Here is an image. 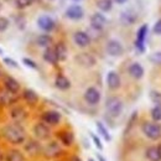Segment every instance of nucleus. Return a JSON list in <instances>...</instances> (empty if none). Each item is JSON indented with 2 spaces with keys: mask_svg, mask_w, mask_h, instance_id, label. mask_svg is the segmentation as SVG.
<instances>
[{
  "mask_svg": "<svg viewBox=\"0 0 161 161\" xmlns=\"http://www.w3.org/2000/svg\"><path fill=\"white\" fill-rule=\"evenodd\" d=\"M25 151H26L30 156H36V155H39L41 151H42V147H41L39 141L29 140L25 144Z\"/></svg>",
  "mask_w": 161,
  "mask_h": 161,
  "instance_id": "19",
  "label": "nucleus"
},
{
  "mask_svg": "<svg viewBox=\"0 0 161 161\" xmlns=\"http://www.w3.org/2000/svg\"><path fill=\"white\" fill-rule=\"evenodd\" d=\"M107 84H108V88L112 89V91L118 89L121 84L120 76H119L115 71L108 72V75H107Z\"/></svg>",
  "mask_w": 161,
  "mask_h": 161,
  "instance_id": "14",
  "label": "nucleus"
},
{
  "mask_svg": "<svg viewBox=\"0 0 161 161\" xmlns=\"http://www.w3.org/2000/svg\"><path fill=\"white\" fill-rule=\"evenodd\" d=\"M0 55H3V50L1 48H0Z\"/></svg>",
  "mask_w": 161,
  "mask_h": 161,
  "instance_id": "46",
  "label": "nucleus"
},
{
  "mask_svg": "<svg viewBox=\"0 0 161 161\" xmlns=\"http://www.w3.org/2000/svg\"><path fill=\"white\" fill-rule=\"evenodd\" d=\"M128 72H129V75H130L133 78L140 80V78H142V76H144V67L141 66L140 63L134 62V63H131V64L129 66Z\"/></svg>",
  "mask_w": 161,
  "mask_h": 161,
  "instance_id": "20",
  "label": "nucleus"
},
{
  "mask_svg": "<svg viewBox=\"0 0 161 161\" xmlns=\"http://www.w3.org/2000/svg\"><path fill=\"white\" fill-rule=\"evenodd\" d=\"M147 32H149V27L146 24L141 25L140 29L138 30L136 32V39H135V47L139 52H144L145 51V40H146V36H147Z\"/></svg>",
  "mask_w": 161,
  "mask_h": 161,
  "instance_id": "5",
  "label": "nucleus"
},
{
  "mask_svg": "<svg viewBox=\"0 0 161 161\" xmlns=\"http://www.w3.org/2000/svg\"><path fill=\"white\" fill-rule=\"evenodd\" d=\"M150 99L155 104V107H160L161 108V93L158 91H151L150 92Z\"/></svg>",
  "mask_w": 161,
  "mask_h": 161,
  "instance_id": "32",
  "label": "nucleus"
},
{
  "mask_svg": "<svg viewBox=\"0 0 161 161\" xmlns=\"http://www.w3.org/2000/svg\"><path fill=\"white\" fill-rule=\"evenodd\" d=\"M18 101V94H14V93H10L6 91V93H1L0 94V103L3 105H11L14 104L15 102Z\"/></svg>",
  "mask_w": 161,
  "mask_h": 161,
  "instance_id": "21",
  "label": "nucleus"
},
{
  "mask_svg": "<svg viewBox=\"0 0 161 161\" xmlns=\"http://www.w3.org/2000/svg\"><path fill=\"white\" fill-rule=\"evenodd\" d=\"M55 86L61 91H67L71 87V80L63 75H58L55 80Z\"/></svg>",
  "mask_w": 161,
  "mask_h": 161,
  "instance_id": "22",
  "label": "nucleus"
},
{
  "mask_svg": "<svg viewBox=\"0 0 161 161\" xmlns=\"http://www.w3.org/2000/svg\"><path fill=\"white\" fill-rule=\"evenodd\" d=\"M0 10H1V3H0Z\"/></svg>",
  "mask_w": 161,
  "mask_h": 161,
  "instance_id": "49",
  "label": "nucleus"
},
{
  "mask_svg": "<svg viewBox=\"0 0 161 161\" xmlns=\"http://www.w3.org/2000/svg\"><path fill=\"white\" fill-rule=\"evenodd\" d=\"M84 101L91 105H96L101 102V92L94 88V87H89L86 92H84Z\"/></svg>",
  "mask_w": 161,
  "mask_h": 161,
  "instance_id": "10",
  "label": "nucleus"
},
{
  "mask_svg": "<svg viewBox=\"0 0 161 161\" xmlns=\"http://www.w3.org/2000/svg\"><path fill=\"white\" fill-rule=\"evenodd\" d=\"M97 6L103 13H108L113 8V0H98L97 1Z\"/></svg>",
  "mask_w": 161,
  "mask_h": 161,
  "instance_id": "30",
  "label": "nucleus"
},
{
  "mask_svg": "<svg viewBox=\"0 0 161 161\" xmlns=\"http://www.w3.org/2000/svg\"><path fill=\"white\" fill-rule=\"evenodd\" d=\"M83 16H84V10L78 4H73L68 6L66 10V18H68L69 20H80Z\"/></svg>",
  "mask_w": 161,
  "mask_h": 161,
  "instance_id": "7",
  "label": "nucleus"
},
{
  "mask_svg": "<svg viewBox=\"0 0 161 161\" xmlns=\"http://www.w3.org/2000/svg\"><path fill=\"white\" fill-rule=\"evenodd\" d=\"M4 86H5V89L10 93H14V94H18L19 91H20V83L15 80L14 77H5L4 80Z\"/></svg>",
  "mask_w": 161,
  "mask_h": 161,
  "instance_id": "17",
  "label": "nucleus"
},
{
  "mask_svg": "<svg viewBox=\"0 0 161 161\" xmlns=\"http://www.w3.org/2000/svg\"><path fill=\"white\" fill-rule=\"evenodd\" d=\"M88 161H94V160H93V159H89V160H88Z\"/></svg>",
  "mask_w": 161,
  "mask_h": 161,
  "instance_id": "48",
  "label": "nucleus"
},
{
  "mask_svg": "<svg viewBox=\"0 0 161 161\" xmlns=\"http://www.w3.org/2000/svg\"><path fill=\"white\" fill-rule=\"evenodd\" d=\"M105 110L109 117L118 118L123 112V102L118 97H109L105 102Z\"/></svg>",
  "mask_w": 161,
  "mask_h": 161,
  "instance_id": "2",
  "label": "nucleus"
},
{
  "mask_svg": "<svg viewBox=\"0 0 161 161\" xmlns=\"http://www.w3.org/2000/svg\"><path fill=\"white\" fill-rule=\"evenodd\" d=\"M72 1H82V0H72Z\"/></svg>",
  "mask_w": 161,
  "mask_h": 161,
  "instance_id": "47",
  "label": "nucleus"
},
{
  "mask_svg": "<svg viewBox=\"0 0 161 161\" xmlns=\"http://www.w3.org/2000/svg\"><path fill=\"white\" fill-rule=\"evenodd\" d=\"M97 129H98V131H99V134H101L102 136L107 141H110V134H109V131L107 130V128L104 126V124L102 123V121H97Z\"/></svg>",
  "mask_w": 161,
  "mask_h": 161,
  "instance_id": "31",
  "label": "nucleus"
},
{
  "mask_svg": "<svg viewBox=\"0 0 161 161\" xmlns=\"http://www.w3.org/2000/svg\"><path fill=\"white\" fill-rule=\"evenodd\" d=\"M53 48H55V52H56V56H57L58 61H64L67 58V47L63 42L56 43V46Z\"/></svg>",
  "mask_w": 161,
  "mask_h": 161,
  "instance_id": "27",
  "label": "nucleus"
},
{
  "mask_svg": "<svg viewBox=\"0 0 161 161\" xmlns=\"http://www.w3.org/2000/svg\"><path fill=\"white\" fill-rule=\"evenodd\" d=\"M107 53L113 57H119L124 52V47L118 40H109L107 42Z\"/></svg>",
  "mask_w": 161,
  "mask_h": 161,
  "instance_id": "6",
  "label": "nucleus"
},
{
  "mask_svg": "<svg viewBox=\"0 0 161 161\" xmlns=\"http://www.w3.org/2000/svg\"><path fill=\"white\" fill-rule=\"evenodd\" d=\"M73 40L76 42V45L78 47H82V48L89 46V43H91L89 35L87 32H84V31H76L75 35H73Z\"/></svg>",
  "mask_w": 161,
  "mask_h": 161,
  "instance_id": "15",
  "label": "nucleus"
},
{
  "mask_svg": "<svg viewBox=\"0 0 161 161\" xmlns=\"http://www.w3.org/2000/svg\"><path fill=\"white\" fill-rule=\"evenodd\" d=\"M145 155H146V159L149 161H161V155L160 153H159L158 146L147 147L146 151H145Z\"/></svg>",
  "mask_w": 161,
  "mask_h": 161,
  "instance_id": "24",
  "label": "nucleus"
},
{
  "mask_svg": "<svg viewBox=\"0 0 161 161\" xmlns=\"http://www.w3.org/2000/svg\"><path fill=\"white\" fill-rule=\"evenodd\" d=\"M37 25H39V27H40L41 30L45 31V32H51L56 27L55 20L51 16H48V15H42V16H40L37 19Z\"/></svg>",
  "mask_w": 161,
  "mask_h": 161,
  "instance_id": "9",
  "label": "nucleus"
},
{
  "mask_svg": "<svg viewBox=\"0 0 161 161\" xmlns=\"http://www.w3.org/2000/svg\"><path fill=\"white\" fill-rule=\"evenodd\" d=\"M4 62L6 63V64H9L10 67H14V68H19V64H18V62L14 60H11V58H9V57H5L4 58Z\"/></svg>",
  "mask_w": 161,
  "mask_h": 161,
  "instance_id": "40",
  "label": "nucleus"
},
{
  "mask_svg": "<svg viewBox=\"0 0 161 161\" xmlns=\"http://www.w3.org/2000/svg\"><path fill=\"white\" fill-rule=\"evenodd\" d=\"M43 60L46 61L47 63H51V64H56L58 60H57V56H56V52H55V48L52 47H47L42 55Z\"/></svg>",
  "mask_w": 161,
  "mask_h": 161,
  "instance_id": "25",
  "label": "nucleus"
},
{
  "mask_svg": "<svg viewBox=\"0 0 161 161\" xmlns=\"http://www.w3.org/2000/svg\"><path fill=\"white\" fill-rule=\"evenodd\" d=\"M71 161H82V160H80L78 156H73V158L71 159Z\"/></svg>",
  "mask_w": 161,
  "mask_h": 161,
  "instance_id": "43",
  "label": "nucleus"
},
{
  "mask_svg": "<svg viewBox=\"0 0 161 161\" xmlns=\"http://www.w3.org/2000/svg\"><path fill=\"white\" fill-rule=\"evenodd\" d=\"M22 98L25 99L26 103H29V104H36L37 101H39V96H37V93L35 92V91H32V89H25L24 92H22Z\"/></svg>",
  "mask_w": 161,
  "mask_h": 161,
  "instance_id": "23",
  "label": "nucleus"
},
{
  "mask_svg": "<svg viewBox=\"0 0 161 161\" xmlns=\"http://www.w3.org/2000/svg\"><path fill=\"white\" fill-rule=\"evenodd\" d=\"M138 20V14L133 10H125L120 14V22L125 26L133 25Z\"/></svg>",
  "mask_w": 161,
  "mask_h": 161,
  "instance_id": "16",
  "label": "nucleus"
},
{
  "mask_svg": "<svg viewBox=\"0 0 161 161\" xmlns=\"http://www.w3.org/2000/svg\"><path fill=\"white\" fill-rule=\"evenodd\" d=\"M105 24H107V19H105V16L103 14H101V13H94L91 16V26L94 30L101 31V30L104 29Z\"/></svg>",
  "mask_w": 161,
  "mask_h": 161,
  "instance_id": "13",
  "label": "nucleus"
},
{
  "mask_svg": "<svg viewBox=\"0 0 161 161\" xmlns=\"http://www.w3.org/2000/svg\"><path fill=\"white\" fill-rule=\"evenodd\" d=\"M61 121V114L56 110H47L42 114V123L46 125H57Z\"/></svg>",
  "mask_w": 161,
  "mask_h": 161,
  "instance_id": "12",
  "label": "nucleus"
},
{
  "mask_svg": "<svg viewBox=\"0 0 161 161\" xmlns=\"http://www.w3.org/2000/svg\"><path fill=\"white\" fill-rule=\"evenodd\" d=\"M153 31L156 35H161V19H159V20L155 22V25L153 27Z\"/></svg>",
  "mask_w": 161,
  "mask_h": 161,
  "instance_id": "39",
  "label": "nucleus"
},
{
  "mask_svg": "<svg viewBox=\"0 0 161 161\" xmlns=\"http://www.w3.org/2000/svg\"><path fill=\"white\" fill-rule=\"evenodd\" d=\"M114 3H117V4H124V3H126L128 0H113Z\"/></svg>",
  "mask_w": 161,
  "mask_h": 161,
  "instance_id": "41",
  "label": "nucleus"
},
{
  "mask_svg": "<svg viewBox=\"0 0 161 161\" xmlns=\"http://www.w3.org/2000/svg\"><path fill=\"white\" fill-rule=\"evenodd\" d=\"M0 161H5V155L0 151Z\"/></svg>",
  "mask_w": 161,
  "mask_h": 161,
  "instance_id": "42",
  "label": "nucleus"
},
{
  "mask_svg": "<svg viewBox=\"0 0 161 161\" xmlns=\"http://www.w3.org/2000/svg\"><path fill=\"white\" fill-rule=\"evenodd\" d=\"M76 62L82 66V67H86V68H89V67H93L96 64V58L91 55V53H87V52H82V53H78L76 56Z\"/></svg>",
  "mask_w": 161,
  "mask_h": 161,
  "instance_id": "11",
  "label": "nucleus"
},
{
  "mask_svg": "<svg viewBox=\"0 0 161 161\" xmlns=\"http://www.w3.org/2000/svg\"><path fill=\"white\" fill-rule=\"evenodd\" d=\"M34 134L39 140H47L51 136V130L50 126L46 125L45 123H37L34 126Z\"/></svg>",
  "mask_w": 161,
  "mask_h": 161,
  "instance_id": "8",
  "label": "nucleus"
},
{
  "mask_svg": "<svg viewBox=\"0 0 161 161\" xmlns=\"http://www.w3.org/2000/svg\"><path fill=\"white\" fill-rule=\"evenodd\" d=\"M149 60L155 64H161V51L160 52H154L149 56Z\"/></svg>",
  "mask_w": 161,
  "mask_h": 161,
  "instance_id": "35",
  "label": "nucleus"
},
{
  "mask_svg": "<svg viewBox=\"0 0 161 161\" xmlns=\"http://www.w3.org/2000/svg\"><path fill=\"white\" fill-rule=\"evenodd\" d=\"M141 130L146 138L150 140H158L161 138V125L158 123H151V121H145L141 125Z\"/></svg>",
  "mask_w": 161,
  "mask_h": 161,
  "instance_id": "3",
  "label": "nucleus"
},
{
  "mask_svg": "<svg viewBox=\"0 0 161 161\" xmlns=\"http://www.w3.org/2000/svg\"><path fill=\"white\" fill-rule=\"evenodd\" d=\"M41 153L47 159H55V158H58L61 154H62V149H61V145L58 142L50 141L47 145H45L42 147V151Z\"/></svg>",
  "mask_w": 161,
  "mask_h": 161,
  "instance_id": "4",
  "label": "nucleus"
},
{
  "mask_svg": "<svg viewBox=\"0 0 161 161\" xmlns=\"http://www.w3.org/2000/svg\"><path fill=\"white\" fill-rule=\"evenodd\" d=\"M10 115H11V119L15 121V123L20 124L21 121H24L25 119H26V117H27V113H26V110H25L22 107H19V105H16V107H14V108L11 109V113H10Z\"/></svg>",
  "mask_w": 161,
  "mask_h": 161,
  "instance_id": "18",
  "label": "nucleus"
},
{
  "mask_svg": "<svg viewBox=\"0 0 161 161\" xmlns=\"http://www.w3.org/2000/svg\"><path fill=\"white\" fill-rule=\"evenodd\" d=\"M52 37L50 36V35H47V34H42L40 35L37 39H36V43L40 46V47H45V48H47V47H50L51 45H52Z\"/></svg>",
  "mask_w": 161,
  "mask_h": 161,
  "instance_id": "29",
  "label": "nucleus"
},
{
  "mask_svg": "<svg viewBox=\"0 0 161 161\" xmlns=\"http://www.w3.org/2000/svg\"><path fill=\"white\" fill-rule=\"evenodd\" d=\"M98 160H99V161H105V159H104L102 155H99V154H98Z\"/></svg>",
  "mask_w": 161,
  "mask_h": 161,
  "instance_id": "44",
  "label": "nucleus"
},
{
  "mask_svg": "<svg viewBox=\"0 0 161 161\" xmlns=\"http://www.w3.org/2000/svg\"><path fill=\"white\" fill-rule=\"evenodd\" d=\"M31 1H32V3H34V1H36V0H31Z\"/></svg>",
  "mask_w": 161,
  "mask_h": 161,
  "instance_id": "50",
  "label": "nucleus"
},
{
  "mask_svg": "<svg viewBox=\"0 0 161 161\" xmlns=\"http://www.w3.org/2000/svg\"><path fill=\"white\" fill-rule=\"evenodd\" d=\"M32 4L31 0H15V5L18 9H25Z\"/></svg>",
  "mask_w": 161,
  "mask_h": 161,
  "instance_id": "34",
  "label": "nucleus"
},
{
  "mask_svg": "<svg viewBox=\"0 0 161 161\" xmlns=\"http://www.w3.org/2000/svg\"><path fill=\"white\" fill-rule=\"evenodd\" d=\"M22 62H24L25 66H27V67H30V68H32V69H37L36 62H34L32 60H30V58H27V57H24V58H22Z\"/></svg>",
  "mask_w": 161,
  "mask_h": 161,
  "instance_id": "37",
  "label": "nucleus"
},
{
  "mask_svg": "<svg viewBox=\"0 0 161 161\" xmlns=\"http://www.w3.org/2000/svg\"><path fill=\"white\" fill-rule=\"evenodd\" d=\"M151 118H153V120L155 121H160L161 120V108L160 107H154L153 109H151Z\"/></svg>",
  "mask_w": 161,
  "mask_h": 161,
  "instance_id": "33",
  "label": "nucleus"
},
{
  "mask_svg": "<svg viewBox=\"0 0 161 161\" xmlns=\"http://www.w3.org/2000/svg\"><path fill=\"white\" fill-rule=\"evenodd\" d=\"M5 161H24V155L18 149H10L5 155Z\"/></svg>",
  "mask_w": 161,
  "mask_h": 161,
  "instance_id": "26",
  "label": "nucleus"
},
{
  "mask_svg": "<svg viewBox=\"0 0 161 161\" xmlns=\"http://www.w3.org/2000/svg\"><path fill=\"white\" fill-rule=\"evenodd\" d=\"M9 25H10V21L8 20L6 18H4V16H0V32L8 30Z\"/></svg>",
  "mask_w": 161,
  "mask_h": 161,
  "instance_id": "36",
  "label": "nucleus"
},
{
  "mask_svg": "<svg viewBox=\"0 0 161 161\" xmlns=\"http://www.w3.org/2000/svg\"><path fill=\"white\" fill-rule=\"evenodd\" d=\"M91 138H92L93 142L96 144V146H97L99 150H102V149H103V145H102V142H101V140H99V138H98L96 134H93V133H91Z\"/></svg>",
  "mask_w": 161,
  "mask_h": 161,
  "instance_id": "38",
  "label": "nucleus"
},
{
  "mask_svg": "<svg viewBox=\"0 0 161 161\" xmlns=\"http://www.w3.org/2000/svg\"><path fill=\"white\" fill-rule=\"evenodd\" d=\"M60 136V140L61 142L64 145V146H71L73 144V140H75V136L71 131H61L58 134Z\"/></svg>",
  "mask_w": 161,
  "mask_h": 161,
  "instance_id": "28",
  "label": "nucleus"
},
{
  "mask_svg": "<svg viewBox=\"0 0 161 161\" xmlns=\"http://www.w3.org/2000/svg\"><path fill=\"white\" fill-rule=\"evenodd\" d=\"M158 149H159V153H160V155H161V142L159 144V146H158Z\"/></svg>",
  "mask_w": 161,
  "mask_h": 161,
  "instance_id": "45",
  "label": "nucleus"
},
{
  "mask_svg": "<svg viewBox=\"0 0 161 161\" xmlns=\"http://www.w3.org/2000/svg\"><path fill=\"white\" fill-rule=\"evenodd\" d=\"M3 136L13 145H20L24 144L26 140V133L25 129L18 123H13V124H8L3 128L1 130Z\"/></svg>",
  "mask_w": 161,
  "mask_h": 161,
  "instance_id": "1",
  "label": "nucleus"
}]
</instances>
